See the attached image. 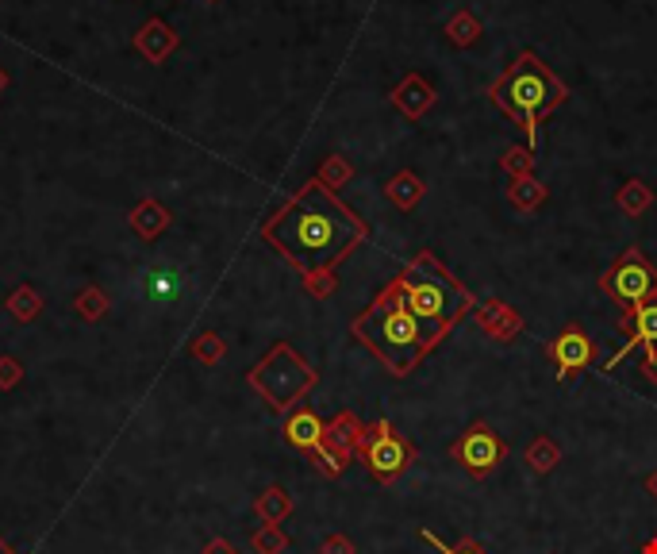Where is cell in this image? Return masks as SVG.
<instances>
[{"label":"cell","mask_w":657,"mask_h":554,"mask_svg":"<svg viewBox=\"0 0 657 554\" xmlns=\"http://www.w3.org/2000/svg\"><path fill=\"white\" fill-rule=\"evenodd\" d=\"M385 197H389L400 212H412L415 204L427 197V185H423V177L412 174V170H400V174L389 177V185H385Z\"/></svg>","instance_id":"cell-16"},{"label":"cell","mask_w":657,"mask_h":554,"mask_svg":"<svg viewBox=\"0 0 657 554\" xmlns=\"http://www.w3.org/2000/svg\"><path fill=\"white\" fill-rule=\"evenodd\" d=\"M535 147H508V151L500 154V170L515 181V177H531L535 174Z\"/></svg>","instance_id":"cell-23"},{"label":"cell","mask_w":657,"mask_h":554,"mask_svg":"<svg viewBox=\"0 0 657 554\" xmlns=\"http://www.w3.org/2000/svg\"><path fill=\"white\" fill-rule=\"evenodd\" d=\"M135 51L143 54L146 62H154V66H162L173 51H177V31H173L166 20H158V16H150L139 31H135Z\"/></svg>","instance_id":"cell-13"},{"label":"cell","mask_w":657,"mask_h":554,"mask_svg":"<svg viewBox=\"0 0 657 554\" xmlns=\"http://www.w3.org/2000/svg\"><path fill=\"white\" fill-rule=\"evenodd\" d=\"M369 474L377 481H396L415 462V443H408L400 431L392 428V420H377L373 428H365L362 451Z\"/></svg>","instance_id":"cell-7"},{"label":"cell","mask_w":657,"mask_h":554,"mask_svg":"<svg viewBox=\"0 0 657 554\" xmlns=\"http://www.w3.org/2000/svg\"><path fill=\"white\" fill-rule=\"evenodd\" d=\"M250 385L269 401V408L289 412L312 385H316V370L292 351L289 343H277L273 351L250 370Z\"/></svg>","instance_id":"cell-5"},{"label":"cell","mask_w":657,"mask_h":554,"mask_svg":"<svg viewBox=\"0 0 657 554\" xmlns=\"http://www.w3.org/2000/svg\"><path fill=\"white\" fill-rule=\"evenodd\" d=\"M8 312H12L20 324H27V320H35V316L43 312V297H39L31 285H20V289L8 297Z\"/></svg>","instance_id":"cell-24"},{"label":"cell","mask_w":657,"mask_h":554,"mask_svg":"<svg viewBox=\"0 0 657 554\" xmlns=\"http://www.w3.org/2000/svg\"><path fill=\"white\" fill-rule=\"evenodd\" d=\"M642 374H646V381H654V385H657V358H646V366H642Z\"/></svg>","instance_id":"cell-36"},{"label":"cell","mask_w":657,"mask_h":554,"mask_svg":"<svg viewBox=\"0 0 657 554\" xmlns=\"http://www.w3.org/2000/svg\"><path fill=\"white\" fill-rule=\"evenodd\" d=\"M146 289H154L158 297H166V293H173V289H177V281H173V274H154L150 281H146Z\"/></svg>","instance_id":"cell-33"},{"label":"cell","mask_w":657,"mask_h":554,"mask_svg":"<svg viewBox=\"0 0 657 554\" xmlns=\"http://www.w3.org/2000/svg\"><path fill=\"white\" fill-rule=\"evenodd\" d=\"M319 554H358V547H354L346 535H327L323 547H319Z\"/></svg>","instance_id":"cell-31"},{"label":"cell","mask_w":657,"mask_h":554,"mask_svg":"<svg viewBox=\"0 0 657 554\" xmlns=\"http://www.w3.org/2000/svg\"><path fill=\"white\" fill-rule=\"evenodd\" d=\"M262 239L308 277L319 270H335L342 258H350L369 239V227L319 177H312L285 208L269 216Z\"/></svg>","instance_id":"cell-1"},{"label":"cell","mask_w":657,"mask_h":554,"mask_svg":"<svg viewBox=\"0 0 657 554\" xmlns=\"http://www.w3.org/2000/svg\"><path fill=\"white\" fill-rule=\"evenodd\" d=\"M646 493H650V497L657 501V470L650 474V478H646Z\"/></svg>","instance_id":"cell-37"},{"label":"cell","mask_w":657,"mask_h":554,"mask_svg":"<svg viewBox=\"0 0 657 554\" xmlns=\"http://www.w3.org/2000/svg\"><path fill=\"white\" fill-rule=\"evenodd\" d=\"M650 204H654V189H650L646 181H638V177H631L627 185H619V193H615V208H619L623 216H631V220L646 216Z\"/></svg>","instance_id":"cell-17"},{"label":"cell","mask_w":657,"mask_h":554,"mask_svg":"<svg viewBox=\"0 0 657 554\" xmlns=\"http://www.w3.org/2000/svg\"><path fill=\"white\" fill-rule=\"evenodd\" d=\"M285 547H289V539L281 535L277 524H266V528L254 535V551L258 554H285Z\"/></svg>","instance_id":"cell-26"},{"label":"cell","mask_w":657,"mask_h":554,"mask_svg":"<svg viewBox=\"0 0 657 554\" xmlns=\"http://www.w3.org/2000/svg\"><path fill=\"white\" fill-rule=\"evenodd\" d=\"M362 435H365V424L354 416V412H339L327 431H323V447H331V451L339 454V458H354V454L362 451Z\"/></svg>","instance_id":"cell-14"},{"label":"cell","mask_w":657,"mask_h":554,"mask_svg":"<svg viewBox=\"0 0 657 554\" xmlns=\"http://www.w3.org/2000/svg\"><path fill=\"white\" fill-rule=\"evenodd\" d=\"M208 4H216V0H208Z\"/></svg>","instance_id":"cell-41"},{"label":"cell","mask_w":657,"mask_h":554,"mask_svg":"<svg viewBox=\"0 0 657 554\" xmlns=\"http://www.w3.org/2000/svg\"><path fill=\"white\" fill-rule=\"evenodd\" d=\"M0 554H12V551H8V547H4V543H0Z\"/></svg>","instance_id":"cell-40"},{"label":"cell","mask_w":657,"mask_h":554,"mask_svg":"<svg viewBox=\"0 0 657 554\" xmlns=\"http://www.w3.org/2000/svg\"><path fill=\"white\" fill-rule=\"evenodd\" d=\"M446 39L454 43V47H473L477 39H481V20L473 16V12H454L450 20H446Z\"/></svg>","instance_id":"cell-21"},{"label":"cell","mask_w":657,"mask_h":554,"mask_svg":"<svg viewBox=\"0 0 657 554\" xmlns=\"http://www.w3.org/2000/svg\"><path fill=\"white\" fill-rule=\"evenodd\" d=\"M131 227H135L143 239H154V235H162V231L170 227V212L158 201L135 204V208H131Z\"/></svg>","instance_id":"cell-19"},{"label":"cell","mask_w":657,"mask_h":554,"mask_svg":"<svg viewBox=\"0 0 657 554\" xmlns=\"http://www.w3.org/2000/svg\"><path fill=\"white\" fill-rule=\"evenodd\" d=\"M600 289L615 304H623V308L657 304V270L646 262V254L638 251V247H627V254H619L608 270H604Z\"/></svg>","instance_id":"cell-6"},{"label":"cell","mask_w":657,"mask_h":554,"mask_svg":"<svg viewBox=\"0 0 657 554\" xmlns=\"http://www.w3.org/2000/svg\"><path fill=\"white\" fill-rule=\"evenodd\" d=\"M592 358H596V343L588 339V331L581 324H565L558 331V339L550 343V362L558 366V378L569 381L584 374L588 366H592Z\"/></svg>","instance_id":"cell-9"},{"label":"cell","mask_w":657,"mask_h":554,"mask_svg":"<svg viewBox=\"0 0 657 554\" xmlns=\"http://www.w3.org/2000/svg\"><path fill=\"white\" fill-rule=\"evenodd\" d=\"M323 431H327V424L319 420L316 412H308V408L289 412V420H285V439H289L292 447H300V451H308V454L323 443Z\"/></svg>","instance_id":"cell-15"},{"label":"cell","mask_w":657,"mask_h":554,"mask_svg":"<svg viewBox=\"0 0 657 554\" xmlns=\"http://www.w3.org/2000/svg\"><path fill=\"white\" fill-rule=\"evenodd\" d=\"M16 381H20V362L16 358H0V385L12 389Z\"/></svg>","instance_id":"cell-32"},{"label":"cell","mask_w":657,"mask_h":554,"mask_svg":"<svg viewBox=\"0 0 657 554\" xmlns=\"http://www.w3.org/2000/svg\"><path fill=\"white\" fill-rule=\"evenodd\" d=\"M569 97L565 81L554 77V70L538 58L535 51H523L504 74L488 85V101L496 104L511 124L523 127L527 143L538 147V127L550 112H558Z\"/></svg>","instance_id":"cell-3"},{"label":"cell","mask_w":657,"mask_h":554,"mask_svg":"<svg viewBox=\"0 0 657 554\" xmlns=\"http://www.w3.org/2000/svg\"><path fill=\"white\" fill-rule=\"evenodd\" d=\"M619 331L627 335L623 351H615L608 358V370H615L631 347H646V358H657V304H642V308H631L619 316Z\"/></svg>","instance_id":"cell-10"},{"label":"cell","mask_w":657,"mask_h":554,"mask_svg":"<svg viewBox=\"0 0 657 554\" xmlns=\"http://www.w3.org/2000/svg\"><path fill=\"white\" fill-rule=\"evenodd\" d=\"M319 181H323V185H327V189H331V193H335V189H339V185H346V181H350V177H354V166H350V162H346V158H342V154H327V158H323V166H319Z\"/></svg>","instance_id":"cell-25"},{"label":"cell","mask_w":657,"mask_h":554,"mask_svg":"<svg viewBox=\"0 0 657 554\" xmlns=\"http://www.w3.org/2000/svg\"><path fill=\"white\" fill-rule=\"evenodd\" d=\"M204 554H235V551H231L223 539H216V543H208V547H204Z\"/></svg>","instance_id":"cell-35"},{"label":"cell","mask_w":657,"mask_h":554,"mask_svg":"<svg viewBox=\"0 0 657 554\" xmlns=\"http://www.w3.org/2000/svg\"><path fill=\"white\" fill-rule=\"evenodd\" d=\"M335 285H339V281H335L331 270H319V274L304 277V289H308L312 297H319V301H323V297H331V293H335Z\"/></svg>","instance_id":"cell-30"},{"label":"cell","mask_w":657,"mask_h":554,"mask_svg":"<svg viewBox=\"0 0 657 554\" xmlns=\"http://www.w3.org/2000/svg\"><path fill=\"white\" fill-rule=\"evenodd\" d=\"M508 201L519 208V212H535V208H542V204L550 201V189L538 181L535 174L531 177H515L508 185Z\"/></svg>","instance_id":"cell-18"},{"label":"cell","mask_w":657,"mask_h":554,"mask_svg":"<svg viewBox=\"0 0 657 554\" xmlns=\"http://www.w3.org/2000/svg\"><path fill=\"white\" fill-rule=\"evenodd\" d=\"M450 458L462 466L465 474H473V478H488V474L508 458V443L488 428L485 420H477V424H469L462 439L450 447Z\"/></svg>","instance_id":"cell-8"},{"label":"cell","mask_w":657,"mask_h":554,"mask_svg":"<svg viewBox=\"0 0 657 554\" xmlns=\"http://www.w3.org/2000/svg\"><path fill=\"white\" fill-rule=\"evenodd\" d=\"M4 89H8V74H4V70H0V93H4Z\"/></svg>","instance_id":"cell-39"},{"label":"cell","mask_w":657,"mask_h":554,"mask_svg":"<svg viewBox=\"0 0 657 554\" xmlns=\"http://www.w3.org/2000/svg\"><path fill=\"white\" fill-rule=\"evenodd\" d=\"M289 512H292V501H289V493H285L281 485H269L266 493L258 497V516H262L266 524H281Z\"/></svg>","instance_id":"cell-22"},{"label":"cell","mask_w":657,"mask_h":554,"mask_svg":"<svg viewBox=\"0 0 657 554\" xmlns=\"http://www.w3.org/2000/svg\"><path fill=\"white\" fill-rule=\"evenodd\" d=\"M523 462H527V470H531V474H550V470L561 462L558 443H554V439H546V435H538L535 443L523 451Z\"/></svg>","instance_id":"cell-20"},{"label":"cell","mask_w":657,"mask_h":554,"mask_svg":"<svg viewBox=\"0 0 657 554\" xmlns=\"http://www.w3.org/2000/svg\"><path fill=\"white\" fill-rule=\"evenodd\" d=\"M312 462H316L319 474H327V478H339L342 470H346V458H339V454L331 451V447H323V443L312 451Z\"/></svg>","instance_id":"cell-28"},{"label":"cell","mask_w":657,"mask_h":554,"mask_svg":"<svg viewBox=\"0 0 657 554\" xmlns=\"http://www.w3.org/2000/svg\"><path fill=\"white\" fill-rule=\"evenodd\" d=\"M196 358H200V362H219V358H223V351H227V343H223V339H219L216 331H208V335H200V339H196Z\"/></svg>","instance_id":"cell-29"},{"label":"cell","mask_w":657,"mask_h":554,"mask_svg":"<svg viewBox=\"0 0 657 554\" xmlns=\"http://www.w3.org/2000/svg\"><path fill=\"white\" fill-rule=\"evenodd\" d=\"M392 281H396L404 304L412 308L415 320H423V324L431 331H438L442 339H446V331L454 328L462 316H469V312L477 308L473 293H469L462 281L450 274L431 251L415 254L412 262L392 277Z\"/></svg>","instance_id":"cell-4"},{"label":"cell","mask_w":657,"mask_h":554,"mask_svg":"<svg viewBox=\"0 0 657 554\" xmlns=\"http://www.w3.org/2000/svg\"><path fill=\"white\" fill-rule=\"evenodd\" d=\"M642 554H657V539H646V543H642Z\"/></svg>","instance_id":"cell-38"},{"label":"cell","mask_w":657,"mask_h":554,"mask_svg":"<svg viewBox=\"0 0 657 554\" xmlns=\"http://www.w3.org/2000/svg\"><path fill=\"white\" fill-rule=\"evenodd\" d=\"M477 324L496 339V343H511V339H519V331H523V316L504 304L500 297H488V301L477 304Z\"/></svg>","instance_id":"cell-12"},{"label":"cell","mask_w":657,"mask_h":554,"mask_svg":"<svg viewBox=\"0 0 657 554\" xmlns=\"http://www.w3.org/2000/svg\"><path fill=\"white\" fill-rule=\"evenodd\" d=\"M435 101H438L435 85L423 74H408L396 89H392V104H396L408 120H423V116L435 108Z\"/></svg>","instance_id":"cell-11"},{"label":"cell","mask_w":657,"mask_h":554,"mask_svg":"<svg viewBox=\"0 0 657 554\" xmlns=\"http://www.w3.org/2000/svg\"><path fill=\"white\" fill-rule=\"evenodd\" d=\"M442 554H488V551L481 547V543H473V539H462L458 547H446Z\"/></svg>","instance_id":"cell-34"},{"label":"cell","mask_w":657,"mask_h":554,"mask_svg":"<svg viewBox=\"0 0 657 554\" xmlns=\"http://www.w3.org/2000/svg\"><path fill=\"white\" fill-rule=\"evenodd\" d=\"M354 339H362L365 347L385 362L392 378H408L423 362V354H431L442 343L438 331H431L423 320L412 316V308L404 304L396 281L389 289H381L373 297V304L354 320Z\"/></svg>","instance_id":"cell-2"},{"label":"cell","mask_w":657,"mask_h":554,"mask_svg":"<svg viewBox=\"0 0 657 554\" xmlns=\"http://www.w3.org/2000/svg\"><path fill=\"white\" fill-rule=\"evenodd\" d=\"M77 312H81L85 320H100V316L108 312V297L100 293L97 285H89V289H85V293L77 297Z\"/></svg>","instance_id":"cell-27"}]
</instances>
